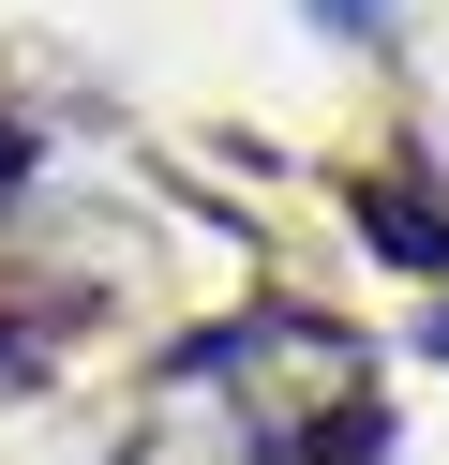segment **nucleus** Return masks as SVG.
<instances>
[{
    "label": "nucleus",
    "instance_id": "obj_3",
    "mask_svg": "<svg viewBox=\"0 0 449 465\" xmlns=\"http://www.w3.org/2000/svg\"><path fill=\"white\" fill-rule=\"evenodd\" d=\"M419 345H434V361H449V301H434V331H419Z\"/></svg>",
    "mask_w": 449,
    "mask_h": 465
},
{
    "label": "nucleus",
    "instance_id": "obj_1",
    "mask_svg": "<svg viewBox=\"0 0 449 465\" xmlns=\"http://www.w3.org/2000/svg\"><path fill=\"white\" fill-rule=\"evenodd\" d=\"M359 225H375V241H405V271H449V211H434V195L359 181Z\"/></svg>",
    "mask_w": 449,
    "mask_h": 465
},
{
    "label": "nucleus",
    "instance_id": "obj_2",
    "mask_svg": "<svg viewBox=\"0 0 449 465\" xmlns=\"http://www.w3.org/2000/svg\"><path fill=\"white\" fill-rule=\"evenodd\" d=\"M315 15H329V31H375V15H389V0H315Z\"/></svg>",
    "mask_w": 449,
    "mask_h": 465
}]
</instances>
